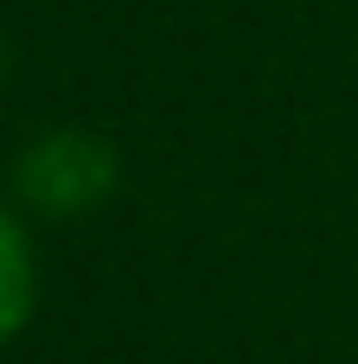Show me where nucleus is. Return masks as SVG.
<instances>
[{
	"label": "nucleus",
	"mask_w": 358,
	"mask_h": 364,
	"mask_svg": "<svg viewBox=\"0 0 358 364\" xmlns=\"http://www.w3.org/2000/svg\"><path fill=\"white\" fill-rule=\"evenodd\" d=\"M122 186V154L109 134L96 128H38L19 160H13V205L26 218H51V224H77L96 218Z\"/></svg>",
	"instance_id": "f257e3e1"
},
{
	"label": "nucleus",
	"mask_w": 358,
	"mask_h": 364,
	"mask_svg": "<svg viewBox=\"0 0 358 364\" xmlns=\"http://www.w3.org/2000/svg\"><path fill=\"white\" fill-rule=\"evenodd\" d=\"M38 314V243L19 205L0 198V346H13Z\"/></svg>",
	"instance_id": "f03ea898"
},
{
	"label": "nucleus",
	"mask_w": 358,
	"mask_h": 364,
	"mask_svg": "<svg viewBox=\"0 0 358 364\" xmlns=\"http://www.w3.org/2000/svg\"><path fill=\"white\" fill-rule=\"evenodd\" d=\"M0 83H6V38H0Z\"/></svg>",
	"instance_id": "7ed1b4c3"
}]
</instances>
